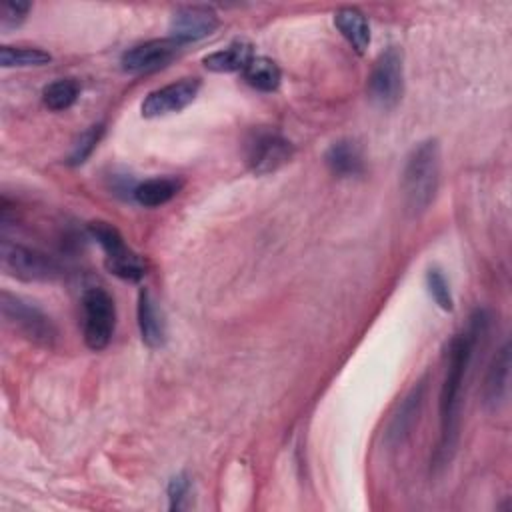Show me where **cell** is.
<instances>
[{
  "label": "cell",
  "instance_id": "1",
  "mask_svg": "<svg viewBox=\"0 0 512 512\" xmlns=\"http://www.w3.org/2000/svg\"><path fill=\"white\" fill-rule=\"evenodd\" d=\"M488 314L484 310H476L470 316V324L466 332H460L452 338L448 348V368L440 390V440L432 456V470H442L450 464L460 432V408H462V390L468 366L472 362L474 350L482 336L488 330Z\"/></svg>",
  "mask_w": 512,
  "mask_h": 512
},
{
  "label": "cell",
  "instance_id": "2",
  "mask_svg": "<svg viewBox=\"0 0 512 512\" xmlns=\"http://www.w3.org/2000/svg\"><path fill=\"white\" fill-rule=\"evenodd\" d=\"M440 168L442 156L436 138H426L410 150L402 170V196L408 214L418 216L434 202L440 186Z\"/></svg>",
  "mask_w": 512,
  "mask_h": 512
},
{
  "label": "cell",
  "instance_id": "3",
  "mask_svg": "<svg viewBox=\"0 0 512 512\" xmlns=\"http://www.w3.org/2000/svg\"><path fill=\"white\" fill-rule=\"evenodd\" d=\"M0 312L8 326H12L26 340L52 348L58 342V328L52 318L34 302L12 294L8 290L0 292Z\"/></svg>",
  "mask_w": 512,
  "mask_h": 512
},
{
  "label": "cell",
  "instance_id": "4",
  "mask_svg": "<svg viewBox=\"0 0 512 512\" xmlns=\"http://www.w3.org/2000/svg\"><path fill=\"white\" fill-rule=\"evenodd\" d=\"M2 270L22 282H54L62 278V266L48 254L2 238L0 244Z\"/></svg>",
  "mask_w": 512,
  "mask_h": 512
},
{
  "label": "cell",
  "instance_id": "5",
  "mask_svg": "<svg viewBox=\"0 0 512 512\" xmlns=\"http://www.w3.org/2000/svg\"><path fill=\"white\" fill-rule=\"evenodd\" d=\"M88 232L104 250L106 268L110 274L128 282H138L144 278L146 264L142 256L126 244L124 236L116 226H112L106 220H92L88 224Z\"/></svg>",
  "mask_w": 512,
  "mask_h": 512
},
{
  "label": "cell",
  "instance_id": "6",
  "mask_svg": "<svg viewBox=\"0 0 512 512\" xmlns=\"http://www.w3.org/2000/svg\"><path fill=\"white\" fill-rule=\"evenodd\" d=\"M84 312V342L90 350H104L116 328V306L112 296L100 288H88L82 294Z\"/></svg>",
  "mask_w": 512,
  "mask_h": 512
},
{
  "label": "cell",
  "instance_id": "7",
  "mask_svg": "<svg viewBox=\"0 0 512 512\" xmlns=\"http://www.w3.org/2000/svg\"><path fill=\"white\" fill-rule=\"evenodd\" d=\"M368 96L380 108H394L404 92V62L396 46L386 48L368 76Z\"/></svg>",
  "mask_w": 512,
  "mask_h": 512
},
{
  "label": "cell",
  "instance_id": "8",
  "mask_svg": "<svg viewBox=\"0 0 512 512\" xmlns=\"http://www.w3.org/2000/svg\"><path fill=\"white\" fill-rule=\"evenodd\" d=\"M294 146L274 130H254L246 140V164L256 176L272 174L290 162Z\"/></svg>",
  "mask_w": 512,
  "mask_h": 512
},
{
  "label": "cell",
  "instance_id": "9",
  "mask_svg": "<svg viewBox=\"0 0 512 512\" xmlns=\"http://www.w3.org/2000/svg\"><path fill=\"white\" fill-rule=\"evenodd\" d=\"M180 50V44L172 38H156V40H146L142 44H136L128 48L122 58V70L128 74H146L160 70L168 66Z\"/></svg>",
  "mask_w": 512,
  "mask_h": 512
},
{
  "label": "cell",
  "instance_id": "10",
  "mask_svg": "<svg viewBox=\"0 0 512 512\" xmlns=\"http://www.w3.org/2000/svg\"><path fill=\"white\" fill-rule=\"evenodd\" d=\"M200 92V80L198 78H182L178 82L166 84L154 92H150L142 106L140 112L144 118H158L166 114H174L184 110L188 104L194 102V98Z\"/></svg>",
  "mask_w": 512,
  "mask_h": 512
},
{
  "label": "cell",
  "instance_id": "11",
  "mask_svg": "<svg viewBox=\"0 0 512 512\" xmlns=\"http://www.w3.org/2000/svg\"><path fill=\"white\" fill-rule=\"evenodd\" d=\"M220 26L216 12L208 6H180L168 22L170 38L180 46L210 36Z\"/></svg>",
  "mask_w": 512,
  "mask_h": 512
},
{
  "label": "cell",
  "instance_id": "12",
  "mask_svg": "<svg viewBox=\"0 0 512 512\" xmlns=\"http://www.w3.org/2000/svg\"><path fill=\"white\" fill-rule=\"evenodd\" d=\"M508 380H510V342H504L502 348L492 358L484 378L482 400L486 408L496 410L504 404L508 396Z\"/></svg>",
  "mask_w": 512,
  "mask_h": 512
},
{
  "label": "cell",
  "instance_id": "13",
  "mask_svg": "<svg viewBox=\"0 0 512 512\" xmlns=\"http://www.w3.org/2000/svg\"><path fill=\"white\" fill-rule=\"evenodd\" d=\"M324 162L328 170L338 178H356L366 170L364 154L354 140H336L324 152Z\"/></svg>",
  "mask_w": 512,
  "mask_h": 512
},
{
  "label": "cell",
  "instance_id": "14",
  "mask_svg": "<svg viewBox=\"0 0 512 512\" xmlns=\"http://www.w3.org/2000/svg\"><path fill=\"white\" fill-rule=\"evenodd\" d=\"M138 328L142 342L148 348H160L166 342V322L162 310L158 308L154 296L148 288H142L138 294Z\"/></svg>",
  "mask_w": 512,
  "mask_h": 512
},
{
  "label": "cell",
  "instance_id": "15",
  "mask_svg": "<svg viewBox=\"0 0 512 512\" xmlns=\"http://www.w3.org/2000/svg\"><path fill=\"white\" fill-rule=\"evenodd\" d=\"M424 390H426V386H424V382H420L402 400L398 412L394 414V418H392V422L388 426L386 440H388L390 446H398V444H402L410 436V432H412V428H414V424L418 420L422 402H424Z\"/></svg>",
  "mask_w": 512,
  "mask_h": 512
},
{
  "label": "cell",
  "instance_id": "16",
  "mask_svg": "<svg viewBox=\"0 0 512 512\" xmlns=\"http://www.w3.org/2000/svg\"><path fill=\"white\" fill-rule=\"evenodd\" d=\"M334 26L358 54L366 52V48L370 46V24L362 10L352 6L340 8L338 12H334Z\"/></svg>",
  "mask_w": 512,
  "mask_h": 512
},
{
  "label": "cell",
  "instance_id": "17",
  "mask_svg": "<svg viewBox=\"0 0 512 512\" xmlns=\"http://www.w3.org/2000/svg\"><path fill=\"white\" fill-rule=\"evenodd\" d=\"M252 58H254V46L246 40H236V42L228 44L226 48L204 56L202 64L210 72L226 74V72H238V70L242 72L250 64Z\"/></svg>",
  "mask_w": 512,
  "mask_h": 512
},
{
  "label": "cell",
  "instance_id": "18",
  "mask_svg": "<svg viewBox=\"0 0 512 512\" xmlns=\"http://www.w3.org/2000/svg\"><path fill=\"white\" fill-rule=\"evenodd\" d=\"M182 186L184 182L176 176H158L136 184L132 188V196L140 206L156 208L170 202L182 190Z\"/></svg>",
  "mask_w": 512,
  "mask_h": 512
},
{
  "label": "cell",
  "instance_id": "19",
  "mask_svg": "<svg viewBox=\"0 0 512 512\" xmlns=\"http://www.w3.org/2000/svg\"><path fill=\"white\" fill-rule=\"evenodd\" d=\"M242 76L246 84L258 92H274L282 80L278 64L266 56H254L250 64L242 70Z\"/></svg>",
  "mask_w": 512,
  "mask_h": 512
},
{
  "label": "cell",
  "instance_id": "20",
  "mask_svg": "<svg viewBox=\"0 0 512 512\" xmlns=\"http://www.w3.org/2000/svg\"><path fill=\"white\" fill-rule=\"evenodd\" d=\"M80 96V84L74 78H60L44 86L42 102L52 112L68 110Z\"/></svg>",
  "mask_w": 512,
  "mask_h": 512
},
{
  "label": "cell",
  "instance_id": "21",
  "mask_svg": "<svg viewBox=\"0 0 512 512\" xmlns=\"http://www.w3.org/2000/svg\"><path fill=\"white\" fill-rule=\"evenodd\" d=\"M52 60L50 52L36 46H2L0 48V66L2 68H28L42 66Z\"/></svg>",
  "mask_w": 512,
  "mask_h": 512
},
{
  "label": "cell",
  "instance_id": "22",
  "mask_svg": "<svg viewBox=\"0 0 512 512\" xmlns=\"http://www.w3.org/2000/svg\"><path fill=\"white\" fill-rule=\"evenodd\" d=\"M102 134H104V124H94V126H90L88 130H84V132L78 136V140L74 142L72 152L68 154V160H66V162H68L70 166H82V164L92 156V152L96 150V146H98Z\"/></svg>",
  "mask_w": 512,
  "mask_h": 512
},
{
  "label": "cell",
  "instance_id": "23",
  "mask_svg": "<svg viewBox=\"0 0 512 512\" xmlns=\"http://www.w3.org/2000/svg\"><path fill=\"white\" fill-rule=\"evenodd\" d=\"M426 288L432 296V300L446 312H450L454 308V298L450 292V284L446 280V276L442 274L440 268H430L426 272Z\"/></svg>",
  "mask_w": 512,
  "mask_h": 512
},
{
  "label": "cell",
  "instance_id": "24",
  "mask_svg": "<svg viewBox=\"0 0 512 512\" xmlns=\"http://www.w3.org/2000/svg\"><path fill=\"white\" fill-rule=\"evenodd\" d=\"M32 10V4L30 2H20V0H4L2 6H0V28L4 32L12 30V28H18L28 12Z\"/></svg>",
  "mask_w": 512,
  "mask_h": 512
},
{
  "label": "cell",
  "instance_id": "25",
  "mask_svg": "<svg viewBox=\"0 0 512 512\" xmlns=\"http://www.w3.org/2000/svg\"><path fill=\"white\" fill-rule=\"evenodd\" d=\"M190 494V478L188 474H176L168 482V508L170 510H182L186 506Z\"/></svg>",
  "mask_w": 512,
  "mask_h": 512
}]
</instances>
